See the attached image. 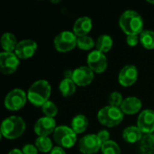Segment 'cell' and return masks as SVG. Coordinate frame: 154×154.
<instances>
[{
  "label": "cell",
  "instance_id": "cell-1",
  "mask_svg": "<svg viewBox=\"0 0 154 154\" xmlns=\"http://www.w3.org/2000/svg\"><path fill=\"white\" fill-rule=\"evenodd\" d=\"M119 26L126 36L140 35L144 30V22L138 12L134 10H126L120 15Z\"/></svg>",
  "mask_w": 154,
  "mask_h": 154
},
{
  "label": "cell",
  "instance_id": "cell-2",
  "mask_svg": "<svg viewBox=\"0 0 154 154\" xmlns=\"http://www.w3.org/2000/svg\"><path fill=\"white\" fill-rule=\"evenodd\" d=\"M51 86L45 79H39L33 82L27 91L28 101L37 107H42L50 100Z\"/></svg>",
  "mask_w": 154,
  "mask_h": 154
},
{
  "label": "cell",
  "instance_id": "cell-3",
  "mask_svg": "<svg viewBox=\"0 0 154 154\" xmlns=\"http://www.w3.org/2000/svg\"><path fill=\"white\" fill-rule=\"evenodd\" d=\"M26 128L24 120L21 116H12L1 124V134L7 140H15L23 135Z\"/></svg>",
  "mask_w": 154,
  "mask_h": 154
},
{
  "label": "cell",
  "instance_id": "cell-4",
  "mask_svg": "<svg viewBox=\"0 0 154 154\" xmlns=\"http://www.w3.org/2000/svg\"><path fill=\"white\" fill-rule=\"evenodd\" d=\"M125 117V114L120 107H115L111 106H106L102 107L97 113L98 122L108 128H112L119 125Z\"/></svg>",
  "mask_w": 154,
  "mask_h": 154
},
{
  "label": "cell",
  "instance_id": "cell-5",
  "mask_svg": "<svg viewBox=\"0 0 154 154\" xmlns=\"http://www.w3.org/2000/svg\"><path fill=\"white\" fill-rule=\"evenodd\" d=\"M53 139L57 146L65 149L72 148L78 142V134L70 126L59 125L53 133Z\"/></svg>",
  "mask_w": 154,
  "mask_h": 154
},
{
  "label": "cell",
  "instance_id": "cell-6",
  "mask_svg": "<svg viewBox=\"0 0 154 154\" xmlns=\"http://www.w3.org/2000/svg\"><path fill=\"white\" fill-rule=\"evenodd\" d=\"M78 36L71 31H62L58 33L53 41L54 48L58 52H69L77 47Z\"/></svg>",
  "mask_w": 154,
  "mask_h": 154
},
{
  "label": "cell",
  "instance_id": "cell-7",
  "mask_svg": "<svg viewBox=\"0 0 154 154\" xmlns=\"http://www.w3.org/2000/svg\"><path fill=\"white\" fill-rule=\"evenodd\" d=\"M27 101V92L21 88H14L6 94L4 100V105L7 110L15 112L22 109Z\"/></svg>",
  "mask_w": 154,
  "mask_h": 154
},
{
  "label": "cell",
  "instance_id": "cell-8",
  "mask_svg": "<svg viewBox=\"0 0 154 154\" xmlns=\"http://www.w3.org/2000/svg\"><path fill=\"white\" fill-rule=\"evenodd\" d=\"M20 59L16 56L14 52H5L2 51L0 53V71L4 75L14 74L19 65Z\"/></svg>",
  "mask_w": 154,
  "mask_h": 154
},
{
  "label": "cell",
  "instance_id": "cell-9",
  "mask_svg": "<svg viewBox=\"0 0 154 154\" xmlns=\"http://www.w3.org/2000/svg\"><path fill=\"white\" fill-rule=\"evenodd\" d=\"M102 143L95 134L84 135L79 141V150L82 154H96L101 150Z\"/></svg>",
  "mask_w": 154,
  "mask_h": 154
},
{
  "label": "cell",
  "instance_id": "cell-10",
  "mask_svg": "<svg viewBox=\"0 0 154 154\" xmlns=\"http://www.w3.org/2000/svg\"><path fill=\"white\" fill-rule=\"evenodd\" d=\"M88 67L94 71V73H104L107 69V59L105 53L97 50L91 51L87 58Z\"/></svg>",
  "mask_w": 154,
  "mask_h": 154
},
{
  "label": "cell",
  "instance_id": "cell-11",
  "mask_svg": "<svg viewBox=\"0 0 154 154\" xmlns=\"http://www.w3.org/2000/svg\"><path fill=\"white\" fill-rule=\"evenodd\" d=\"M57 128L56 121L54 118L42 116L39 118L33 126V131L35 134L39 136H49L53 134L55 129Z\"/></svg>",
  "mask_w": 154,
  "mask_h": 154
},
{
  "label": "cell",
  "instance_id": "cell-12",
  "mask_svg": "<svg viewBox=\"0 0 154 154\" xmlns=\"http://www.w3.org/2000/svg\"><path fill=\"white\" fill-rule=\"evenodd\" d=\"M38 45L35 41L25 39L18 42L14 53L20 60H28L35 54Z\"/></svg>",
  "mask_w": 154,
  "mask_h": 154
},
{
  "label": "cell",
  "instance_id": "cell-13",
  "mask_svg": "<svg viewBox=\"0 0 154 154\" xmlns=\"http://www.w3.org/2000/svg\"><path fill=\"white\" fill-rule=\"evenodd\" d=\"M138 79V69L134 65L128 64L121 69L118 74V82L125 88L133 86Z\"/></svg>",
  "mask_w": 154,
  "mask_h": 154
},
{
  "label": "cell",
  "instance_id": "cell-14",
  "mask_svg": "<svg viewBox=\"0 0 154 154\" xmlns=\"http://www.w3.org/2000/svg\"><path fill=\"white\" fill-rule=\"evenodd\" d=\"M95 79V73L88 66H81L73 69V79L77 86L86 87L90 85Z\"/></svg>",
  "mask_w": 154,
  "mask_h": 154
},
{
  "label": "cell",
  "instance_id": "cell-15",
  "mask_svg": "<svg viewBox=\"0 0 154 154\" xmlns=\"http://www.w3.org/2000/svg\"><path fill=\"white\" fill-rule=\"evenodd\" d=\"M137 126L143 134H151L154 133V111L152 109H144L140 113L137 118Z\"/></svg>",
  "mask_w": 154,
  "mask_h": 154
},
{
  "label": "cell",
  "instance_id": "cell-16",
  "mask_svg": "<svg viewBox=\"0 0 154 154\" xmlns=\"http://www.w3.org/2000/svg\"><path fill=\"white\" fill-rule=\"evenodd\" d=\"M93 28V22L92 19L88 16H82L76 20L73 25L72 32L78 36H87L91 32Z\"/></svg>",
  "mask_w": 154,
  "mask_h": 154
},
{
  "label": "cell",
  "instance_id": "cell-17",
  "mask_svg": "<svg viewBox=\"0 0 154 154\" xmlns=\"http://www.w3.org/2000/svg\"><path fill=\"white\" fill-rule=\"evenodd\" d=\"M143 104L140 98L136 97H128L124 99L120 108L125 115H135L142 109Z\"/></svg>",
  "mask_w": 154,
  "mask_h": 154
},
{
  "label": "cell",
  "instance_id": "cell-18",
  "mask_svg": "<svg viewBox=\"0 0 154 154\" xmlns=\"http://www.w3.org/2000/svg\"><path fill=\"white\" fill-rule=\"evenodd\" d=\"M123 139L127 143H140L142 138L143 137V132L139 129L137 125H131L123 131Z\"/></svg>",
  "mask_w": 154,
  "mask_h": 154
},
{
  "label": "cell",
  "instance_id": "cell-19",
  "mask_svg": "<svg viewBox=\"0 0 154 154\" xmlns=\"http://www.w3.org/2000/svg\"><path fill=\"white\" fill-rule=\"evenodd\" d=\"M1 47L5 52H14L15 48L18 44L15 35L12 32H6L1 36Z\"/></svg>",
  "mask_w": 154,
  "mask_h": 154
},
{
  "label": "cell",
  "instance_id": "cell-20",
  "mask_svg": "<svg viewBox=\"0 0 154 154\" xmlns=\"http://www.w3.org/2000/svg\"><path fill=\"white\" fill-rule=\"evenodd\" d=\"M88 126V119L87 118L86 116L82 114L76 115L72 118L70 123V127L77 134H80L86 132Z\"/></svg>",
  "mask_w": 154,
  "mask_h": 154
},
{
  "label": "cell",
  "instance_id": "cell-21",
  "mask_svg": "<svg viewBox=\"0 0 154 154\" xmlns=\"http://www.w3.org/2000/svg\"><path fill=\"white\" fill-rule=\"evenodd\" d=\"M113 38L109 34H102L98 36L96 41V50L106 54L111 51V49L113 48Z\"/></svg>",
  "mask_w": 154,
  "mask_h": 154
},
{
  "label": "cell",
  "instance_id": "cell-22",
  "mask_svg": "<svg viewBox=\"0 0 154 154\" xmlns=\"http://www.w3.org/2000/svg\"><path fill=\"white\" fill-rule=\"evenodd\" d=\"M59 89L63 97H69L75 94L77 89V85L72 79H63L60 82Z\"/></svg>",
  "mask_w": 154,
  "mask_h": 154
},
{
  "label": "cell",
  "instance_id": "cell-23",
  "mask_svg": "<svg viewBox=\"0 0 154 154\" xmlns=\"http://www.w3.org/2000/svg\"><path fill=\"white\" fill-rule=\"evenodd\" d=\"M140 152L142 154H154V134L143 135L140 141Z\"/></svg>",
  "mask_w": 154,
  "mask_h": 154
},
{
  "label": "cell",
  "instance_id": "cell-24",
  "mask_svg": "<svg viewBox=\"0 0 154 154\" xmlns=\"http://www.w3.org/2000/svg\"><path fill=\"white\" fill-rule=\"evenodd\" d=\"M35 146L38 151L42 153H50L51 150L54 148L52 144V141L49 136H39L36 138L34 142Z\"/></svg>",
  "mask_w": 154,
  "mask_h": 154
},
{
  "label": "cell",
  "instance_id": "cell-25",
  "mask_svg": "<svg viewBox=\"0 0 154 154\" xmlns=\"http://www.w3.org/2000/svg\"><path fill=\"white\" fill-rule=\"evenodd\" d=\"M140 43L147 50L154 49V32L152 30H143L139 35Z\"/></svg>",
  "mask_w": 154,
  "mask_h": 154
},
{
  "label": "cell",
  "instance_id": "cell-26",
  "mask_svg": "<svg viewBox=\"0 0 154 154\" xmlns=\"http://www.w3.org/2000/svg\"><path fill=\"white\" fill-rule=\"evenodd\" d=\"M77 47L82 51H91L94 47H96V42L88 35L78 37Z\"/></svg>",
  "mask_w": 154,
  "mask_h": 154
},
{
  "label": "cell",
  "instance_id": "cell-27",
  "mask_svg": "<svg viewBox=\"0 0 154 154\" xmlns=\"http://www.w3.org/2000/svg\"><path fill=\"white\" fill-rule=\"evenodd\" d=\"M102 154H121V148L115 141L109 140L102 144Z\"/></svg>",
  "mask_w": 154,
  "mask_h": 154
},
{
  "label": "cell",
  "instance_id": "cell-28",
  "mask_svg": "<svg viewBox=\"0 0 154 154\" xmlns=\"http://www.w3.org/2000/svg\"><path fill=\"white\" fill-rule=\"evenodd\" d=\"M42 111L44 116L51 117V118H54L58 115V112H59L58 106H56V104L51 100L47 101L42 106Z\"/></svg>",
  "mask_w": 154,
  "mask_h": 154
},
{
  "label": "cell",
  "instance_id": "cell-29",
  "mask_svg": "<svg viewBox=\"0 0 154 154\" xmlns=\"http://www.w3.org/2000/svg\"><path fill=\"white\" fill-rule=\"evenodd\" d=\"M123 95L118 91L112 92L108 97V106H115V107H120L124 101Z\"/></svg>",
  "mask_w": 154,
  "mask_h": 154
},
{
  "label": "cell",
  "instance_id": "cell-30",
  "mask_svg": "<svg viewBox=\"0 0 154 154\" xmlns=\"http://www.w3.org/2000/svg\"><path fill=\"white\" fill-rule=\"evenodd\" d=\"M22 152L23 154H38L39 152L35 144L32 143H26L25 145H23V147L22 148Z\"/></svg>",
  "mask_w": 154,
  "mask_h": 154
},
{
  "label": "cell",
  "instance_id": "cell-31",
  "mask_svg": "<svg viewBox=\"0 0 154 154\" xmlns=\"http://www.w3.org/2000/svg\"><path fill=\"white\" fill-rule=\"evenodd\" d=\"M140 42L139 35H127L126 36V43L130 47H135Z\"/></svg>",
  "mask_w": 154,
  "mask_h": 154
},
{
  "label": "cell",
  "instance_id": "cell-32",
  "mask_svg": "<svg viewBox=\"0 0 154 154\" xmlns=\"http://www.w3.org/2000/svg\"><path fill=\"white\" fill-rule=\"evenodd\" d=\"M97 135L98 136V138H99L100 142L102 143V144L106 143V142H108L110 140V133L107 130H106V129L99 131L97 134Z\"/></svg>",
  "mask_w": 154,
  "mask_h": 154
},
{
  "label": "cell",
  "instance_id": "cell-33",
  "mask_svg": "<svg viewBox=\"0 0 154 154\" xmlns=\"http://www.w3.org/2000/svg\"><path fill=\"white\" fill-rule=\"evenodd\" d=\"M49 154H67V153H66V152H65V150H64L63 148H61V147H60V146H55V147L51 150V152Z\"/></svg>",
  "mask_w": 154,
  "mask_h": 154
},
{
  "label": "cell",
  "instance_id": "cell-34",
  "mask_svg": "<svg viewBox=\"0 0 154 154\" xmlns=\"http://www.w3.org/2000/svg\"><path fill=\"white\" fill-rule=\"evenodd\" d=\"M64 79H73V70L72 69H68L64 71Z\"/></svg>",
  "mask_w": 154,
  "mask_h": 154
},
{
  "label": "cell",
  "instance_id": "cell-35",
  "mask_svg": "<svg viewBox=\"0 0 154 154\" xmlns=\"http://www.w3.org/2000/svg\"><path fill=\"white\" fill-rule=\"evenodd\" d=\"M8 154H23V153L22 150L17 149V148H14V149L11 150V151L8 152Z\"/></svg>",
  "mask_w": 154,
  "mask_h": 154
},
{
  "label": "cell",
  "instance_id": "cell-36",
  "mask_svg": "<svg viewBox=\"0 0 154 154\" xmlns=\"http://www.w3.org/2000/svg\"><path fill=\"white\" fill-rule=\"evenodd\" d=\"M148 3L151 4V5H154V1H148Z\"/></svg>",
  "mask_w": 154,
  "mask_h": 154
}]
</instances>
